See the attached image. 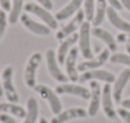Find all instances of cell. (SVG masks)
<instances>
[{"instance_id": "cell-1", "label": "cell", "mask_w": 130, "mask_h": 123, "mask_svg": "<svg viewBox=\"0 0 130 123\" xmlns=\"http://www.w3.org/2000/svg\"><path fill=\"white\" fill-rule=\"evenodd\" d=\"M24 10L28 13V14H33L36 16H38L47 27H49L52 30L53 29H57L58 27V23H57V19L49 13L48 9L43 8L42 5L39 4H36V3H27L24 5Z\"/></svg>"}, {"instance_id": "cell-9", "label": "cell", "mask_w": 130, "mask_h": 123, "mask_svg": "<svg viewBox=\"0 0 130 123\" xmlns=\"http://www.w3.org/2000/svg\"><path fill=\"white\" fill-rule=\"evenodd\" d=\"M115 76L107 70H102V69H91L82 72V74L80 76L78 81L81 83L91 82V81H102L105 83H114L115 82Z\"/></svg>"}, {"instance_id": "cell-7", "label": "cell", "mask_w": 130, "mask_h": 123, "mask_svg": "<svg viewBox=\"0 0 130 123\" xmlns=\"http://www.w3.org/2000/svg\"><path fill=\"white\" fill-rule=\"evenodd\" d=\"M45 59H47V68H48V72H49V76L59 83H66L68 81V77L66 74L62 73L61 68H59V63H58V59H57V54L52 50V49H48L47 53H45Z\"/></svg>"}, {"instance_id": "cell-4", "label": "cell", "mask_w": 130, "mask_h": 123, "mask_svg": "<svg viewBox=\"0 0 130 123\" xmlns=\"http://www.w3.org/2000/svg\"><path fill=\"white\" fill-rule=\"evenodd\" d=\"M13 74H14V69L13 67H6L3 70V89H4V94L6 95L8 101L11 103H18L19 102V95L18 92L14 87V82H13Z\"/></svg>"}, {"instance_id": "cell-8", "label": "cell", "mask_w": 130, "mask_h": 123, "mask_svg": "<svg viewBox=\"0 0 130 123\" xmlns=\"http://www.w3.org/2000/svg\"><path fill=\"white\" fill-rule=\"evenodd\" d=\"M56 93L57 94H70V95H76L82 99H90L91 97V90L88 88H85L78 84H68V83H61L56 87Z\"/></svg>"}, {"instance_id": "cell-11", "label": "cell", "mask_w": 130, "mask_h": 123, "mask_svg": "<svg viewBox=\"0 0 130 123\" xmlns=\"http://www.w3.org/2000/svg\"><path fill=\"white\" fill-rule=\"evenodd\" d=\"M22 24L29 30L32 32L33 34H37V35H42V37H45V35H49L51 34V28L47 27L44 23H38L34 19H32L29 16V14H22L20 15V19Z\"/></svg>"}, {"instance_id": "cell-6", "label": "cell", "mask_w": 130, "mask_h": 123, "mask_svg": "<svg viewBox=\"0 0 130 123\" xmlns=\"http://www.w3.org/2000/svg\"><path fill=\"white\" fill-rule=\"evenodd\" d=\"M41 63H42V54L38 52L32 54L27 62L25 70H24V79L29 88H34L37 85L36 84V74H37V69Z\"/></svg>"}, {"instance_id": "cell-27", "label": "cell", "mask_w": 130, "mask_h": 123, "mask_svg": "<svg viewBox=\"0 0 130 123\" xmlns=\"http://www.w3.org/2000/svg\"><path fill=\"white\" fill-rule=\"evenodd\" d=\"M6 24H8V16H6V13H5V10L0 9V40H1L4 33H5Z\"/></svg>"}, {"instance_id": "cell-16", "label": "cell", "mask_w": 130, "mask_h": 123, "mask_svg": "<svg viewBox=\"0 0 130 123\" xmlns=\"http://www.w3.org/2000/svg\"><path fill=\"white\" fill-rule=\"evenodd\" d=\"M88 116L87 111H85L84 108H70L66 109L61 113H58L54 118H52L51 123H64L70 119H75V118H86Z\"/></svg>"}, {"instance_id": "cell-18", "label": "cell", "mask_w": 130, "mask_h": 123, "mask_svg": "<svg viewBox=\"0 0 130 123\" xmlns=\"http://www.w3.org/2000/svg\"><path fill=\"white\" fill-rule=\"evenodd\" d=\"M106 16L110 21V24L112 27H115L116 29L121 30L123 33H130V23L124 20L119 14H118V10H115L114 8H107V13H106Z\"/></svg>"}, {"instance_id": "cell-15", "label": "cell", "mask_w": 130, "mask_h": 123, "mask_svg": "<svg viewBox=\"0 0 130 123\" xmlns=\"http://www.w3.org/2000/svg\"><path fill=\"white\" fill-rule=\"evenodd\" d=\"M77 55H78V49L77 48H72L64 60V64H66V72H67V77L70 81L72 82H77L80 76H78V69H77V65H76V62H77Z\"/></svg>"}, {"instance_id": "cell-37", "label": "cell", "mask_w": 130, "mask_h": 123, "mask_svg": "<svg viewBox=\"0 0 130 123\" xmlns=\"http://www.w3.org/2000/svg\"><path fill=\"white\" fill-rule=\"evenodd\" d=\"M39 123H48V122H47L45 118H41V119H39Z\"/></svg>"}, {"instance_id": "cell-29", "label": "cell", "mask_w": 130, "mask_h": 123, "mask_svg": "<svg viewBox=\"0 0 130 123\" xmlns=\"http://www.w3.org/2000/svg\"><path fill=\"white\" fill-rule=\"evenodd\" d=\"M0 122L1 123H17V121L11 116H9L6 113H1L0 114Z\"/></svg>"}, {"instance_id": "cell-23", "label": "cell", "mask_w": 130, "mask_h": 123, "mask_svg": "<svg viewBox=\"0 0 130 123\" xmlns=\"http://www.w3.org/2000/svg\"><path fill=\"white\" fill-rule=\"evenodd\" d=\"M38 119V102L36 98H29L27 102V114L23 123H36Z\"/></svg>"}, {"instance_id": "cell-19", "label": "cell", "mask_w": 130, "mask_h": 123, "mask_svg": "<svg viewBox=\"0 0 130 123\" xmlns=\"http://www.w3.org/2000/svg\"><path fill=\"white\" fill-rule=\"evenodd\" d=\"M84 0H70V3L63 6L61 10H58L54 15V18L57 20H66L68 18H71L72 15H75L78 10H81V5H82Z\"/></svg>"}, {"instance_id": "cell-31", "label": "cell", "mask_w": 130, "mask_h": 123, "mask_svg": "<svg viewBox=\"0 0 130 123\" xmlns=\"http://www.w3.org/2000/svg\"><path fill=\"white\" fill-rule=\"evenodd\" d=\"M0 6L5 11H10L11 8V0H0Z\"/></svg>"}, {"instance_id": "cell-20", "label": "cell", "mask_w": 130, "mask_h": 123, "mask_svg": "<svg viewBox=\"0 0 130 123\" xmlns=\"http://www.w3.org/2000/svg\"><path fill=\"white\" fill-rule=\"evenodd\" d=\"M91 34H92L93 37L99 38L100 40L104 41L111 52H116V49H118V43H116V39L112 37L111 33H109L107 30H105V29H102V28L95 27V28H91Z\"/></svg>"}, {"instance_id": "cell-3", "label": "cell", "mask_w": 130, "mask_h": 123, "mask_svg": "<svg viewBox=\"0 0 130 123\" xmlns=\"http://www.w3.org/2000/svg\"><path fill=\"white\" fill-rule=\"evenodd\" d=\"M78 43H80V50L82 53V57L88 59L93 58L92 48H91V24L90 21H84L80 27L78 33Z\"/></svg>"}, {"instance_id": "cell-32", "label": "cell", "mask_w": 130, "mask_h": 123, "mask_svg": "<svg viewBox=\"0 0 130 123\" xmlns=\"http://www.w3.org/2000/svg\"><path fill=\"white\" fill-rule=\"evenodd\" d=\"M107 3H109L110 6L114 8L115 10H121V9H123V5L120 4L119 0H107Z\"/></svg>"}, {"instance_id": "cell-28", "label": "cell", "mask_w": 130, "mask_h": 123, "mask_svg": "<svg viewBox=\"0 0 130 123\" xmlns=\"http://www.w3.org/2000/svg\"><path fill=\"white\" fill-rule=\"evenodd\" d=\"M118 114L121 117V119L125 123H130V111L126 108H119L118 109Z\"/></svg>"}, {"instance_id": "cell-38", "label": "cell", "mask_w": 130, "mask_h": 123, "mask_svg": "<svg viewBox=\"0 0 130 123\" xmlns=\"http://www.w3.org/2000/svg\"><path fill=\"white\" fill-rule=\"evenodd\" d=\"M126 43L130 44V33H128V38H126Z\"/></svg>"}, {"instance_id": "cell-5", "label": "cell", "mask_w": 130, "mask_h": 123, "mask_svg": "<svg viewBox=\"0 0 130 123\" xmlns=\"http://www.w3.org/2000/svg\"><path fill=\"white\" fill-rule=\"evenodd\" d=\"M84 19H86L84 10H78V11L75 14V16H73L64 27H62V28L57 32V34H56L57 39L61 41V40H63V39H66L67 37L72 35L73 33H76V30L80 29V27H81L82 23L85 21Z\"/></svg>"}, {"instance_id": "cell-26", "label": "cell", "mask_w": 130, "mask_h": 123, "mask_svg": "<svg viewBox=\"0 0 130 123\" xmlns=\"http://www.w3.org/2000/svg\"><path fill=\"white\" fill-rule=\"evenodd\" d=\"M110 62L114 64H123L130 68V55L129 54H123V53H115L110 55Z\"/></svg>"}, {"instance_id": "cell-12", "label": "cell", "mask_w": 130, "mask_h": 123, "mask_svg": "<svg viewBox=\"0 0 130 123\" xmlns=\"http://www.w3.org/2000/svg\"><path fill=\"white\" fill-rule=\"evenodd\" d=\"M109 59H110V49L106 48V49H102L97 57L78 64L77 69H78V72H86V70H91V69H97L101 65H104Z\"/></svg>"}, {"instance_id": "cell-21", "label": "cell", "mask_w": 130, "mask_h": 123, "mask_svg": "<svg viewBox=\"0 0 130 123\" xmlns=\"http://www.w3.org/2000/svg\"><path fill=\"white\" fill-rule=\"evenodd\" d=\"M1 113L11 114V116H15L18 118H24L27 114V111L22 106H18L17 103L8 102V103H0V114Z\"/></svg>"}, {"instance_id": "cell-24", "label": "cell", "mask_w": 130, "mask_h": 123, "mask_svg": "<svg viewBox=\"0 0 130 123\" xmlns=\"http://www.w3.org/2000/svg\"><path fill=\"white\" fill-rule=\"evenodd\" d=\"M24 9V1L23 0H11V8L8 16V21L10 24H15L22 15V10Z\"/></svg>"}, {"instance_id": "cell-13", "label": "cell", "mask_w": 130, "mask_h": 123, "mask_svg": "<svg viewBox=\"0 0 130 123\" xmlns=\"http://www.w3.org/2000/svg\"><path fill=\"white\" fill-rule=\"evenodd\" d=\"M90 90H91V97H90V104H88V116L93 117L97 114L101 104V92L102 88L99 84L97 81H91L90 83Z\"/></svg>"}, {"instance_id": "cell-2", "label": "cell", "mask_w": 130, "mask_h": 123, "mask_svg": "<svg viewBox=\"0 0 130 123\" xmlns=\"http://www.w3.org/2000/svg\"><path fill=\"white\" fill-rule=\"evenodd\" d=\"M34 90H36L43 99H45V101L48 102L49 108H51V111H52L53 114L57 116L58 113L62 112V102H61V99L58 98L57 93H56L54 90H52L48 85H45V84H37V85L34 87Z\"/></svg>"}, {"instance_id": "cell-30", "label": "cell", "mask_w": 130, "mask_h": 123, "mask_svg": "<svg viewBox=\"0 0 130 123\" xmlns=\"http://www.w3.org/2000/svg\"><path fill=\"white\" fill-rule=\"evenodd\" d=\"M39 5H42L43 8H45V9H52L53 8V1L52 0H36Z\"/></svg>"}, {"instance_id": "cell-25", "label": "cell", "mask_w": 130, "mask_h": 123, "mask_svg": "<svg viewBox=\"0 0 130 123\" xmlns=\"http://www.w3.org/2000/svg\"><path fill=\"white\" fill-rule=\"evenodd\" d=\"M95 8H96V0H84V13L87 21L93 20L95 15Z\"/></svg>"}, {"instance_id": "cell-33", "label": "cell", "mask_w": 130, "mask_h": 123, "mask_svg": "<svg viewBox=\"0 0 130 123\" xmlns=\"http://www.w3.org/2000/svg\"><path fill=\"white\" fill-rule=\"evenodd\" d=\"M126 38H128V33H120L118 35V41L119 43H126Z\"/></svg>"}, {"instance_id": "cell-34", "label": "cell", "mask_w": 130, "mask_h": 123, "mask_svg": "<svg viewBox=\"0 0 130 123\" xmlns=\"http://www.w3.org/2000/svg\"><path fill=\"white\" fill-rule=\"evenodd\" d=\"M119 1H120V4L123 5V8H125L126 10L130 11V0H119Z\"/></svg>"}, {"instance_id": "cell-35", "label": "cell", "mask_w": 130, "mask_h": 123, "mask_svg": "<svg viewBox=\"0 0 130 123\" xmlns=\"http://www.w3.org/2000/svg\"><path fill=\"white\" fill-rule=\"evenodd\" d=\"M121 106H123V108L130 109V98H126V99L121 101Z\"/></svg>"}, {"instance_id": "cell-17", "label": "cell", "mask_w": 130, "mask_h": 123, "mask_svg": "<svg viewBox=\"0 0 130 123\" xmlns=\"http://www.w3.org/2000/svg\"><path fill=\"white\" fill-rule=\"evenodd\" d=\"M78 41V34L73 33L72 35L67 37L66 39L61 40L59 43V46H58V50H57V59H58V63H64L70 50L73 48V45Z\"/></svg>"}, {"instance_id": "cell-22", "label": "cell", "mask_w": 130, "mask_h": 123, "mask_svg": "<svg viewBox=\"0 0 130 123\" xmlns=\"http://www.w3.org/2000/svg\"><path fill=\"white\" fill-rule=\"evenodd\" d=\"M106 13H107V0H96L95 15L92 20L93 27H99L100 24H102V21L106 18Z\"/></svg>"}, {"instance_id": "cell-36", "label": "cell", "mask_w": 130, "mask_h": 123, "mask_svg": "<svg viewBox=\"0 0 130 123\" xmlns=\"http://www.w3.org/2000/svg\"><path fill=\"white\" fill-rule=\"evenodd\" d=\"M4 94V89H3V83H1V81H0V97Z\"/></svg>"}, {"instance_id": "cell-10", "label": "cell", "mask_w": 130, "mask_h": 123, "mask_svg": "<svg viewBox=\"0 0 130 123\" xmlns=\"http://www.w3.org/2000/svg\"><path fill=\"white\" fill-rule=\"evenodd\" d=\"M101 103H102V109H104V113L106 114V117L110 118V119H115L116 118V111H115L114 103H112V88L109 83H106L102 87Z\"/></svg>"}, {"instance_id": "cell-14", "label": "cell", "mask_w": 130, "mask_h": 123, "mask_svg": "<svg viewBox=\"0 0 130 123\" xmlns=\"http://www.w3.org/2000/svg\"><path fill=\"white\" fill-rule=\"evenodd\" d=\"M130 81V68L124 69L119 77L115 79L114 87H112V98L116 103H121V98H123V92L126 87L128 82Z\"/></svg>"}, {"instance_id": "cell-39", "label": "cell", "mask_w": 130, "mask_h": 123, "mask_svg": "<svg viewBox=\"0 0 130 123\" xmlns=\"http://www.w3.org/2000/svg\"><path fill=\"white\" fill-rule=\"evenodd\" d=\"M126 50H128V53L130 54V44H128V45H126Z\"/></svg>"}]
</instances>
